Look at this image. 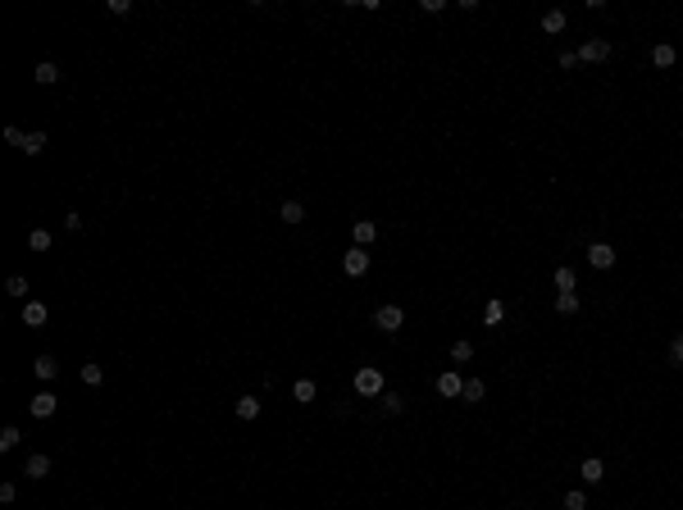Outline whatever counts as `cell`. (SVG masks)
Instances as JSON below:
<instances>
[{
    "mask_svg": "<svg viewBox=\"0 0 683 510\" xmlns=\"http://www.w3.org/2000/svg\"><path fill=\"white\" fill-rule=\"evenodd\" d=\"M670 365H683V333L670 337Z\"/></svg>",
    "mask_w": 683,
    "mask_h": 510,
    "instance_id": "obj_31",
    "label": "cell"
},
{
    "mask_svg": "<svg viewBox=\"0 0 683 510\" xmlns=\"http://www.w3.org/2000/svg\"><path fill=\"white\" fill-rule=\"evenodd\" d=\"M5 292H10V296H19V301H33V296H28L33 287H28V278H23V273H10V282H5Z\"/></svg>",
    "mask_w": 683,
    "mask_h": 510,
    "instance_id": "obj_20",
    "label": "cell"
},
{
    "mask_svg": "<svg viewBox=\"0 0 683 510\" xmlns=\"http://www.w3.org/2000/svg\"><path fill=\"white\" fill-rule=\"evenodd\" d=\"M55 410H60V397H55V392H37L33 401H28V415H33V419H51Z\"/></svg>",
    "mask_w": 683,
    "mask_h": 510,
    "instance_id": "obj_6",
    "label": "cell"
},
{
    "mask_svg": "<svg viewBox=\"0 0 683 510\" xmlns=\"http://www.w3.org/2000/svg\"><path fill=\"white\" fill-rule=\"evenodd\" d=\"M23 474L33 478V483H37V478H46V474H51V456H42V451H33V456H28V465H23Z\"/></svg>",
    "mask_w": 683,
    "mask_h": 510,
    "instance_id": "obj_11",
    "label": "cell"
},
{
    "mask_svg": "<svg viewBox=\"0 0 683 510\" xmlns=\"http://www.w3.org/2000/svg\"><path fill=\"white\" fill-rule=\"evenodd\" d=\"M315 397H319V388H315V383H310V379H296V383H292V401L310 406V401H315Z\"/></svg>",
    "mask_w": 683,
    "mask_h": 510,
    "instance_id": "obj_13",
    "label": "cell"
},
{
    "mask_svg": "<svg viewBox=\"0 0 683 510\" xmlns=\"http://www.w3.org/2000/svg\"><path fill=\"white\" fill-rule=\"evenodd\" d=\"M419 10H424V14H442L446 5H442V0H419Z\"/></svg>",
    "mask_w": 683,
    "mask_h": 510,
    "instance_id": "obj_32",
    "label": "cell"
},
{
    "mask_svg": "<svg viewBox=\"0 0 683 510\" xmlns=\"http://www.w3.org/2000/svg\"><path fill=\"white\" fill-rule=\"evenodd\" d=\"M483 392H488V388H483V379H465V392H460V401H465V406H478V401H483Z\"/></svg>",
    "mask_w": 683,
    "mask_h": 510,
    "instance_id": "obj_17",
    "label": "cell"
},
{
    "mask_svg": "<svg viewBox=\"0 0 683 510\" xmlns=\"http://www.w3.org/2000/svg\"><path fill=\"white\" fill-rule=\"evenodd\" d=\"M33 78H37V82H42V87H55V82H60V64H55V60H42Z\"/></svg>",
    "mask_w": 683,
    "mask_h": 510,
    "instance_id": "obj_15",
    "label": "cell"
},
{
    "mask_svg": "<svg viewBox=\"0 0 683 510\" xmlns=\"http://www.w3.org/2000/svg\"><path fill=\"white\" fill-rule=\"evenodd\" d=\"M5 141L19 146L23 155H42L46 151V132H19V128H5Z\"/></svg>",
    "mask_w": 683,
    "mask_h": 510,
    "instance_id": "obj_1",
    "label": "cell"
},
{
    "mask_svg": "<svg viewBox=\"0 0 683 510\" xmlns=\"http://www.w3.org/2000/svg\"><path fill=\"white\" fill-rule=\"evenodd\" d=\"M19 497V488H14V483H0V501H5V506H10V501Z\"/></svg>",
    "mask_w": 683,
    "mask_h": 510,
    "instance_id": "obj_33",
    "label": "cell"
},
{
    "mask_svg": "<svg viewBox=\"0 0 683 510\" xmlns=\"http://www.w3.org/2000/svg\"><path fill=\"white\" fill-rule=\"evenodd\" d=\"M78 379L87 383V388H100V383H105V370H100V365H82V370H78Z\"/></svg>",
    "mask_w": 683,
    "mask_h": 510,
    "instance_id": "obj_24",
    "label": "cell"
},
{
    "mask_svg": "<svg viewBox=\"0 0 683 510\" xmlns=\"http://www.w3.org/2000/svg\"><path fill=\"white\" fill-rule=\"evenodd\" d=\"M401 324H406L401 305H379V310H374V328H379V333H401Z\"/></svg>",
    "mask_w": 683,
    "mask_h": 510,
    "instance_id": "obj_2",
    "label": "cell"
},
{
    "mask_svg": "<svg viewBox=\"0 0 683 510\" xmlns=\"http://www.w3.org/2000/svg\"><path fill=\"white\" fill-rule=\"evenodd\" d=\"M451 360H455V365H465V360H474V342H469V337H460V342H451Z\"/></svg>",
    "mask_w": 683,
    "mask_h": 510,
    "instance_id": "obj_23",
    "label": "cell"
},
{
    "mask_svg": "<svg viewBox=\"0 0 683 510\" xmlns=\"http://www.w3.org/2000/svg\"><path fill=\"white\" fill-rule=\"evenodd\" d=\"M383 410H388V415H401V410H406V401L397 397V392H383Z\"/></svg>",
    "mask_w": 683,
    "mask_h": 510,
    "instance_id": "obj_29",
    "label": "cell"
},
{
    "mask_svg": "<svg viewBox=\"0 0 683 510\" xmlns=\"http://www.w3.org/2000/svg\"><path fill=\"white\" fill-rule=\"evenodd\" d=\"M579 478H583V483H601V478H606V465H601L597 456H588L583 465H579Z\"/></svg>",
    "mask_w": 683,
    "mask_h": 510,
    "instance_id": "obj_12",
    "label": "cell"
},
{
    "mask_svg": "<svg viewBox=\"0 0 683 510\" xmlns=\"http://www.w3.org/2000/svg\"><path fill=\"white\" fill-rule=\"evenodd\" d=\"M601 60H610V42L606 37H592V42L579 46V64H601Z\"/></svg>",
    "mask_w": 683,
    "mask_h": 510,
    "instance_id": "obj_4",
    "label": "cell"
},
{
    "mask_svg": "<svg viewBox=\"0 0 683 510\" xmlns=\"http://www.w3.org/2000/svg\"><path fill=\"white\" fill-rule=\"evenodd\" d=\"M460 392H465V379H460L455 370L437 374V397H446V401H460Z\"/></svg>",
    "mask_w": 683,
    "mask_h": 510,
    "instance_id": "obj_9",
    "label": "cell"
},
{
    "mask_svg": "<svg viewBox=\"0 0 683 510\" xmlns=\"http://www.w3.org/2000/svg\"><path fill=\"white\" fill-rule=\"evenodd\" d=\"M556 310H561V315H574L579 310V292H556Z\"/></svg>",
    "mask_w": 683,
    "mask_h": 510,
    "instance_id": "obj_26",
    "label": "cell"
},
{
    "mask_svg": "<svg viewBox=\"0 0 683 510\" xmlns=\"http://www.w3.org/2000/svg\"><path fill=\"white\" fill-rule=\"evenodd\" d=\"M374 237H379V228H374V219H351V246H374Z\"/></svg>",
    "mask_w": 683,
    "mask_h": 510,
    "instance_id": "obj_8",
    "label": "cell"
},
{
    "mask_svg": "<svg viewBox=\"0 0 683 510\" xmlns=\"http://www.w3.org/2000/svg\"><path fill=\"white\" fill-rule=\"evenodd\" d=\"M46 319H51V310H46L42 301H23V324L28 328H42Z\"/></svg>",
    "mask_w": 683,
    "mask_h": 510,
    "instance_id": "obj_10",
    "label": "cell"
},
{
    "mask_svg": "<svg viewBox=\"0 0 683 510\" xmlns=\"http://www.w3.org/2000/svg\"><path fill=\"white\" fill-rule=\"evenodd\" d=\"M33 374H37L42 383H51L55 374H60V365H55V356H37V360H33Z\"/></svg>",
    "mask_w": 683,
    "mask_h": 510,
    "instance_id": "obj_16",
    "label": "cell"
},
{
    "mask_svg": "<svg viewBox=\"0 0 683 510\" xmlns=\"http://www.w3.org/2000/svg\"><path fill=\"white\" fill-rule=\"evenodd\" d=\"M19 442H23V428L19 424H5V428H0V451H14Z\"/></svg>",
    "mask_w": 683,
    "mask_h": 510,
    "instance_id": "obj_18",
    "label": "cell"
},
{
    "mask_svg": "<svg viewBox=\"0 0 683 510\" xmlns=\"http://www.w3.org/2000/svg\"><path fill=\"white\" fill-rule=\"evenodd\" d=\"M679 137H683V128H679Z\"/></svg>",
    "mask_w": 683,
    "mask_h": 510,
    "instance_id": "obj_34",
    "label": "cell"
},
{
    "mask_svg": "<svg viewBox=\"0 0 683 510\" xmlns=\"http://www.w3.org/2000/svg\"><path fill=\"white\" fill-rule=\"evenodd\" d=\"M356 392H360V397H383V370L360 365V370H356Z\"/></svg>",
    "mask_w": 683,
    "mask_h": 510,
    "instance_id": "obj_3",
    "label": "cell"
},
{
    "mask_svg": "<svg viewBox=\"0 0 683 510\" xmlns=\"http://www.w3.org/2000/svg\"><path fill=\"white\" fill-rule=\"evenodd\" d=\"M565 510H588V492L583 488H570V492H565Z\"/></svg>",
    "mask_w": 683,
    "mask_h": 510,
    "instance_id": "obj_27",
    "label": "cell"
},
{
    "mask_svg": "<svg viewBox=\"0 0 683 510\" xmlns=\"http://www.w3.org/2000/svg\"><path fill=\"white\" fill-rule=\"evenodd\" d=\"M674 60H679V55H674V46H670V42H661L656 51H651V64H656V69H670Z\"/></svg>",
    "mask_w": 683,
    "mask_h": 510,
    "instance_id": "obj_22",
    "label": "cell"
},
{
    "mask_svg": "<svg viewBox=\"0 0 683 510\" xmlns=\"http://www.w3.org/2000/svg\"><path fill=\"white\" fill-rule=\"evenodd\" d=\"M483 319H488V324H501V319H506V305H501V301H488Z\"/></svg>",
    "mask_w": 683,
    "mask_h": 510,
    "instance_id": "obj_30",
    "label": "cell"
},
{
    "mask_svg": "<svg viewBox=\"0 0 683 510\" xmlns=\"http://www.w3.org/2000/svg\"><path fill=\"white\" fill-rule=\"evenodd\" d=\"M543 33H547V37L565 33V10H547V14H543Z\"/></svg>",
    "mask_w": 683,
    "mask_h": 510,
    "instance_id": "obj_19",
    "label": "cell"
},
{
    "mask_svg": "<svg viewBox=\"0 0 683 510\" xmlns=\"http://www.w3.org/2000/svg\"><path fill=\"white\" fill-rule=\"evenodd\" d=\"M588 264H592V269H615V246H610V242H592V246H588Z\"/></svg>",
    "mask_w": 683,
    "mask_h": 510,
    "instance_id": "obj_7",
    "label": "cell"
},
{
    "mask_svg": "<svg viewBox=\"0 0 683 510\" xmlns=\"http://www.w3.org/2000/svg\"><path fill=\"white\" fill-rule=\"evenodd\" d=\"M556 287H561V292H579L574 269H570V264H561V269H556Z\"/></svg>",
    "mask_w": 683,
    "mask_h": 510,
    "instance_id": "obj_25",
    "label": "cell"
},
{
    "mask_svg": "<svg viewBox=\"0 0 683 510\" xmlns=\"http://www.w3.org/2000/svg\"><path fill=\"white\" fill-rule=\"evenodd\" d=\"M342 269H347V278H365V273H369V251L365 246H351L347 255H342Z\"/></svg>",
    "mask_w": 683,
    "mask_h": 510,
    "instance_id": "obj_5",
    "label": "cell"
},
{
    "mask_svg": "<svg viewBox=\"0 0 683 510\" xmlns=\"http://www.w3.org/2000/svg\"><path fill=\"white\" fill-rule=\"evenodd\" d=\"M233 410H237V419H260V397H242Z\"/></svg>",
    "mask_w": 683,
    "mask_h": 510,
    "instance_id": "obj_21",
    "label": "cell"
},
{
    "mask_svg": "<svg viewBox=\"0 0 683 510\" xmlns=\"http://www.w3.org/2000/svg\"><path fill=\"white\" fill-rule=\"evenodd\" d=\"M278 219H282V224H305V206H301V201H282Z\"/></svg>",
    "mask_w": 683,
    "mask_h": 510,
    "instance_id": "obj_14",
    "label": "cell"
},
{
    "mask_svg": "<svg viewBox=\"0 0 683 510\" xmlns=\"http://www.w3.org/2000/svg\"><path fill=\"white\" fill-rule=\"evenodd\" d=\"M28 246L33 251H51V233L46 228H28Z\"/></svg>",
    "mask_w": 683,
    "mask_h": 510,
    "instance_id": "obj_28",
    "label": "cell"
}]
</instances>
